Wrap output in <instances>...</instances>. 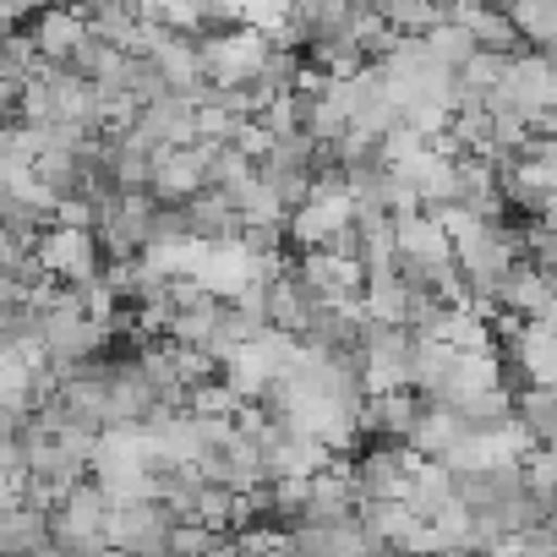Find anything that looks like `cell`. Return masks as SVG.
<instances>
[{"instance_id":"obj_1","label":"cell","mask_w":557,"mask_h":557,"mask_svg":"<svg viewBox=\"0 0 557 557\" xmlns=\"http://www.w3.org/2000/svg\"><path fill=\"white\" fill-rule=\"evenodd\" d=\"M34 262L45 268V278H66V285H77V290L99 285V240L88 230H72V224L39 230Z\"/></svg>"},{"instance_id":"obj_2","label":"cell","mask_w":557,"mask_h":557,"mask_svg":"<svg viewBox=\"0 0 557 557\" xmlns=\"http://www.w3.org/2000/svg\"><path fill=\"white\" fill-rule=\"evenodd\" d=\"M170 535H175L170 513L153 503H121V508H110V524H104V541L121 552H159Z\"/></svg>"},{"instance_id":"obj_3","label":"cell","mask_w":557,"mask_h":557,"mask_svg":"<svg viewBox=\"0 0 557 557\" xmlns=\"http://www.w3.org/2000/svg\"><path fill=\"white\" fill-rule=\"evenodd\" d=\"M83 39H88V23L77 12H45L39 17V34H34V50L45 61H66V55L83 50Z\"/></svg>"}]
</instances>
